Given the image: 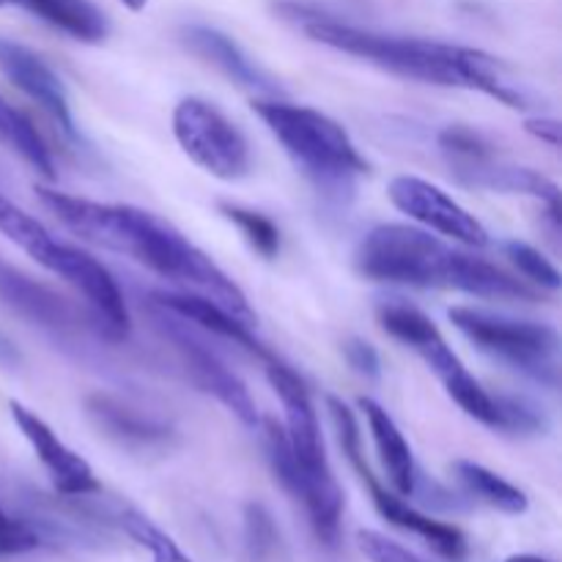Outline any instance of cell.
<instances>
[{"mask_svg": "<svg viewBox=\"0 0 562 562\" xmlns=\"http://www.w3.org/2000/svg\"><path fill=\"white\" fill-rule=\"evenodd\" d=\"M360 409L366 412L368 431H371L373 445H376L379 461H382L384 472H387L390 486L395 488L398 497H412L417 492V464L415 453H412L409 442L401 434L398 423L371 398H360Z\"/></svg>", "mask_w": 562, "mask_h": 562, "instance_id": "obj_20", "label": "cell"}, {"mask_svg": "<svg viewBox=\"0 0 562 562\" xmlns=\"http://www.w3.org/2000/svg\"><path fill=\"white\" fill-rule=\"evenodd\" d=\"M0 5H9V0H0Z\"/></svg>", "mask_w": 562, "mask_h": 562, "instance_id": "obj_36", "label": "cell"}, {"mask_svg": "<svg viewBox=\"0 0 562 562\" xmlns=\"http://www.w3.org/2000/svg\"><path fill=\"white\" fill-rule=\"evenodd\" d=\"M0 234L9 241H14V245L20 247L27 258H33L38 267L47 261L49 250H53V245L58 241L36 217H33V214H27L25 209H20L5 195H0Z\"/></svg>", "mask_w": 562, "mask_h": 562, "instance_id": "obj_25", "label": "cell"}, {"mask_svg": "<svg viewBox=\"0 0 562 562\" xmlns=\"http://www.w3.org/2000/svg\"><path fill=\"white\" fill-rule=\"evenodd\" d=\"M344 355H346V362H349V366L355 368L360 376L379 379V373H382V360H379V351L373 349L368 340L351 338L349 344L344 346Z\"/></svg>", "mask_w": 562, "mask_h": 562, "instance_id": "obj_32", "label": "cell"}, {"mask_svg": "<svg viewBox=\"0 0 562 562\" xmlns=\"http://www.w3.org/2000/svg\"><path fill=\"white\" fill-rule=\"evenodd\" d=\"M173 135L181 151L214 179L239 181L250 173L252 154L245 132L206 99H181L173 110Z\"/></svg>", "mask_w": 562, "mask_h": 562, "instance_id": "obj_8", "label": "cell"}, {"mask_svg": "<svg viewBox=\"0 0 562 562\" xmlns=\"http://www.w3.org/2000/svg\"><path fill=\"white\" fill-rule=\"evenodd\" d=\"M483 258L453 250L431 231L384 223L362 236L355 269L366 280L409 289H450L475 296Z\"/></svg>", "mask_w": 562, "mask_h": 562, "instance_id": "obj_3", "label": "cell"}, {"mask_svg": "<svg viewBox=\"0 0 562 562\" xmlns=\"http://www.w3.org/2000/svg\"><path fill=\"white\" fill-rule=\"evenodd\" d=\"M456 176H459L464 184L472 187H486V190L494 192H514V195L538 198V201L549 203L554 217H558L560 212V187L554 184L552 179H547V176L530 168H514V165L503 162L494 165V154L481 159V162L456 168Z\"/></svg>", "mask_w": 562, "mask_h": 562, "instance_id": "obj_21", "label": "cell"}, {"mask_svg": "<svg viewBox=\"0 0 562 562\" xmlns=\"http://www.w3.org/2000/svg\"><path fill=\"white\" fill-rule=\"evenodd\" d=\"M38 547V532L25 521L11 519L0 505V554H22Z\"/></svg>", "mask_w": 562, "mask_h": 562, "instance_id": "obj_31", "label": "cell"}, {"mask_svg": "<svg viewBox=\"0 0 562 562\" xmlns=\"http://www.w3.org/2000/svg\"><path fill=\"white\" fill-rule=\"evenodd\" d=\"M9 5L31 11L55 31L86 44H99L108 38L110 22L91 0H9Z\"/></svg>", "mask_w": 562, "mask_h": 562, "instance_id": "obj_22", "label": "cell"}, {"mask_svg": "<svg viewBox=\"0 0 562 562\" xmlns=\"http://www.w3.org/2000/svg\"><path fill=\"white\" fill-rule=\"evenodd\" d=\"M121 527H124L126 536L135 543H140L143 549L151 552L154 562H192L184 552L179 549V543L168 536V532L159 530L151 519H146L137 510H124L121 514Z\"/></svg>", "mask_w": 562, "mask_h": 562, "instance_id": "obj_27", "label": "cell"}, {"mask_svg": "<svg viewBox=\"0 0 562 562\" xmlns=\"http://www.w3.org/2000/svg\"><path fill=\"white\" fill-rule=\"evenodd\" d=\"M0 71L9 77V82H14V88H20L31 102H36L55 124L60 126V132L69 137L77 135L75 130V115H71L69 97H66V88L60 82V77L55 75L53 66L36 55L33 49H27L25 44H16L11 38H0Z\"/></svg>", "mask_w": 562, "mask_h": 562, "instance_id": "obj_15", "label": "cell"}, {"mask_svg": "<svg viewBox=\"0 0 562 562\" xmlns=\"http://www.w3.org/2000/svg\"><path fill=\"white\" fill-rule=\"evenodd\" d=\"M536 140L547 143L549 148H560V121L558 119H530L525 124Z\"/></svg>", "mask_w": 562, "mask_h": 562, "instance_id": "obj_33", "label": "cell"}, {"mask_svg": "<svg viewBox=\"0 0 562 562\" xmlns=\"http://www.w3.org/2000/svg\"><path fill=\"white\" fill-rule=\"evenodd\" d=\"M327 406H329V415H333L335 431H338L340 448H344L346 459L351 461V467L357 470L360 481L366 483L368 492H371V499L373 505H376L379 516H382L384 521H390L393 527H398V530H406L412 532V536L423 538V541H426L434 552L442 554V558L448 560L464 558L467 554L464 532H461L459 527L445 525V521H437L431 519V516L420 514V510L412 508L409 503H404L398 494L387 492V488L376 481L371 467L366 464V456H362V434H360V426H357L355 412H351L344 401L335 398V395H329Z\"/></svg>", "mask_w": 562, "mask_h": 562, "instance_id": "obj_7", "label": "cell"}, {"mask_svg": "<svg viewBox=\"0 0 562 562\" xmlns=\"http://www.w3.org/2000/svg\"><path fill=\"white\" fill-rule=\"evenodd\" d=\"M379 324L390 338L404 344L406 349L415 351L423 362L434 371V376L445 384L450 398L472 417V420L483 423V426L499 431L503 423V406L499 398H494L475 376L464 368L453 349L448 346L445 335L439 333L437 324L420 311V307L409 305V302H384L376 311Z\"/></svg>", "mask_w": 562, "mask_h": 562, "instance_id": "obj_5", "label": "cell"}, {"mask_svg": "<svg viewBox=\"0 0 562 562\" xmlns=\"http://www.w3.org/2000/svg\"><path fill=\"white\" fill-rule=\"evenodd\" d=\"M505 256H508L510 263L519 269V274L525 278V283L538 285V289H543V291L560 289L562 278H560L558 267H554V263L549 261L541 250H536L532 245H527V241H508V245H505Z\"/></svg>", "mask_w": 562, "mask_h": 562, "instance_id": "obj_28", "label": "cell"}, {"mask_svg": "<svg viewBox=\"0 0 562 562\" xmlns=\"http://www.w3.org/2000/svg\"><path fill=\"white\" fill-rule=\"evenodd\" d=\"M453 327L483 355L505 362L514 371L558 387L560 382V335L541 322L505 316L483 307H453L448 313Z\"/></svg>", "mask_w": 562, "mask_h": 562, "instance_id": "obj_6", "label": "cell"}, {"mask_svg": "<svg viewBox=\"0 0 562 562\" xmlns=\"http://www.w3.org/2000/svg\"><path fill=\"white\" fill-rule=\"evenodd\" d=\"M119 3H124L130 11H143L148 5V0H119Z\"/></svg>", "mask_w": 562, "mask_h": 562, "instance_id": "obj_35", "label": "cell"}, {"mask_svg": "<svg viewBox=\"0 0 562 562\" xmlns=\"http://www.w3.org/2000/svg\"><path fill=\"white\" fill-rule=\"evenodd\" d=\"M11 420L16 423L20 434L25 437V442L31 445L36 459L42 461V467L47 470L49 481H53L55 492H60L64 497H86V494H97L99 481L93 475V470L88 467L86 459L75 453L71 448H66L58 439V434L36 415L27 406H22L20 401H11Z\"/></svg>", "mask_w": 562, "mask_h": 562, "instance_id": "obj_14", "label": "cell"}, {"mask_svg": "<svg viewBox=\"0 0 562 562\" xmlns=\"http://www.w3.org/2000/svg\"><path fill=\"white\" fill-rule=\"evenodd\" d=\"M88 417L97 423L99 431L104 437L115 439L124 448H140V450H151L159 448V445H168L173 431H170L165 423L154 420V417H146L143 412L132 409V406L121 404L119 398L113 395H91L86 401Z\"/></svg>", "mask_w": 562, "mask_h": 562, "instance_id": "obj_18", "label": "cell"}, {"mask_svg": "<svg viewBox=\"0 0 562 562\" xmlns=\"http://www.w3.org/2000/svg\"><path fill=\"white\" fill-rule=\"evenodd\" d=\"M0 146L14 151L20 159H25L44 179H53L55 176L47 143L42 140V135L31 124V119L25 113H20L14 104L5 102V99H0Z\"/></svg>", "mask_w": 562, "mask_h": 562, "instance_id": "obj_24", "label": "cell"}, {"mask_svg": "<svg viewBox=\"0 0 562 562\" xmlns=\"http://www.w3.org/2000/svg\"><path fill=\"white\" fill-rule=\"evenodd\" d=\"M154 322H157L159 333H162L165 338L173 344V349L179 351V360L181 366H184L187 376L192 379V384H195L198 390H203L206 395H214V398H217L231 415L239 417L245 426L256 428L261 415H258L256 401H252L247 384L241 382V379L236 376V373L231 371L206 344H201L195 335H190L184 318L173 316L170 311L159 307V316H154Z\"/></svg>", "mask_w": 562, "mask_h": 562, "instance_id": "obj_10", "label": "cell"}, {"mask_svg": "<svg viewBox=\"0 0 562 562\" xmlns=\"http://www.w3.org/2000/svg\"><path fill=\"white\" fill-rule=\"evenodd\" d=\"M278 11L285 20H294L296 25H302V31L313 42L368 60V64L390 71V75L445 88H470V91L486 93V97L497 99L514 110L530 108V91L505 69L503 60L483 53V49L368 31V27L335 20V16L311 9L300 0H280Z\"/></svg>", "mask_w": 562, "mask_h": 562, "instance_id": "obj_2", "label": "cell"}, {"mask_svg": "<svg viewBox=\"0 0 562 562\" xmlns=\"http://www.w3.org/2000/svg\"><path fill=\"white\" fill-rule=\"evenodd\" d=\"M258 426L263 431V450H267L274 481L305 508L318 541L335 547L340 536V519H344V492H340L335 475L333 472L316 475L296 461L283 423L263 417V420H258Z\"/></svg>", "mask_w": 562, "mask_h": 562, "instance_id": "obj_9", "label": "cell"}, {"mask_svg": "<svg viewBox=\"0 0 562 562\" xmlns=\"http://www.w3.org/2000/svg\"><path fill=\"white\" fill-rule=\"evenodd\" d=\"M184 44L192 49L195 55H201L203 60L217 66L223 75H228L231 80L239 82L245 88H256V91H278L272 77L239 47L231 36H225L223 31L209 25H190L184 27Z\"/></svg>", "mask_w": 562, "mask_h": 562, "instance_id": "obj_19", "label": "cell"}, {"mask_svg": "<svg viewBox=\"0 0 562 562\" xmlns=\"http://www.w3.org/2000/svg\"><path fill=\"white\" fill-rule=\"evenodd\" d=\"M505 562H552V560L536 558V554H514V558H508Z\"/></svg>", "mask_w": 562, "mask_h": 562, "instance_id": "obj_34", "label": "cell"}, {"mask_svg": "<svg viewBox=\"0 0 562 562\" xmlns=\"http://www.w3.org/2000/svg\"><path fill=\"white\" fill-rule=\"evenodd\" d=\"M154 305L165 307V311L184 318V322H192L195 327H201L203 333L217 335V338L223 340H231V344L250 351V355L258 357V360L263 362L274 360L272 351H269L267 346L250 333V324L241 322L239 316L225 311L223 305H217V302L209 300V296L192 294V291H179V294L168 291V294H154Z\"/></svg>", "mask_w": 562, "mask_h": 562, "instance_id": "obj_16", "label": "cell"}, {"mask_svg": "<svg viewBox=\"0 0 562 562\" xmlns=\"http://www.w3.org/2000/svg\"><path fill=\"white\" fill-rule=\"evenodd\" d=\"M252 110L296 168L318 184H349L357 176L368 173V162L357 151L349 132L322 110L280 99H258Z\"/></svg>", "mask_w": 562, "mask_h": 562, "instance_id": "obj_4", "label": "cell"}, {"mask_svg": "<svg viewBox=\"0 0 562 562\" xmlns=\"http://www.w3.org/2000/svg\"><path fill=\"white\" fill-rule=\"evenodd\" d=\"M453 472L456 477H459L461 486H464L472 497L486 503L488 508L503 510V514L508 516H521L530 508V499H527V494L521 492L519 486H514V483H508L505 477H499L497 472L486 470L483 464L459 459L453 464Z\"/></svg>", "mask_w": 562, "mask_h": 562, "instance_id": "obj_23", "label": "cell"}, {"mask_svg": "<svg viewBox=\"0 0 562 562\" xmlns=\"http://www.w3.org/2000/svg\"><path fill=\"white\" fill-rule=\"evenodd\" d=\"M387 195L401 214L415 220L420 228L431 231V234L448 236L467 247L488 245L486 225L431 181L417 179V176H395L390 181Z\"/></svg>", "mask_w": 562, "mask_h": 562, "instance_id": "obj_12", "label": "cell"}, {"mask_svg": "<svg viewBox=\"0 0 562 562\" xmlns=\"http://www.w3.org/2000/svg\"><path fill=\"white\" fill-rule=\"evenodd\" d=\"M36 195L66 231L80 236L88 245L132 258L159 278L179 285L181 291L209 296L241 322L256 324V313L250 311L245 291L168 220L135 206L66 195L49 187H36Z\"/></svg>", "mask_w": 562, "mask_h": 562, "instance_id": "obj_1", "label": "cell"}, {"mask_svg": "<svg viewBox=\"0 0 562 562\" xmlns=\"http://www.w3.org/2000/svg\"><path fill=\"white\" fill-rule=\"evenodd\" d=\"M0 302L9 305L16 316L27 318L31 324H38L44 329L64 333V329L77 327L75 311H71L64 296H58L53 289L27 278L25 272L3 261H0Z\"/></svg>", "mask_w": 562, "mask_h": 562, "instance_id": "obj_17", "label": "cell"}, {"mask_svg": "<svg viewBox=\"0 0 562 562\" xmlns=\"http://www.w3.org/2000/svg\"><path fill=\"white\" fill-rule=\"evenodd\" d=\"M274 547H278V527L272 514L263 505L250 503L245 508V558L263 562L272 558Z\"/></svg>", "mask_w": 562, "mask_h": 562, "instance_id": "obj_29", "label": "cell"}, {"mask_svg": "<svg viewBox=\"0 0 562 562\" xmlns=\"http://www.w3.org/2000/svg\"><path fill=\"white\" fill-rule=\"evenodd\" d=\"M220 212L225 214L228 223H234L239 228V234L245 236L247 245L258 252L261 258L272 261L280 252V231L267 214L252 212V209L236 206V203H220Z\"/></svg>", "mask_w": 562, "mask_h": 562, "instance_id": "obj_26", "label": "cell"}, {"mask_svg": "<svg viewBox=\"0 0 562 562\" xmlns=\"http://www.w3.org/2000/svg\"><path fill=\"white\" fill-rule=\"evenodd\" d=\"M267 379L269 384H272L274 395L280 398V404H283V428L296 461H300L305 470L316 472V475H329L333 467H329L316 406H313L305 382H302L285 362H280L278 357L267 362Z\"/></svg>", "mask_w": 562, "mask_h": 562, "instance_id": "obj_13", "label": "cell"}, {"mask_svg": "<svg viewBox=\"0 0 562 562\" xmlns=\"http://www.w3.org/2000/svg\"><path fill=\"white\" fill-rule=\"evenodd\" d=\"M357 547H360V552L366 554L368 562H423L409 549H404L401 543L390 541L382 532L373 530L357 532Z\"/></svg>", "mask_w": 562, "mask_h": 562, "instance_id": "obj_30", "label": "cell"}, {"mask_svg": "<svg viewBox=\"0 0 562 562\" xmlns=\"http://www.w3.org/2000/svg\"><path fill=\"white\" fill-rule=\"evenodd\" d=\"M42 267L66 280L86 300L88 311H91L93 322L99 324V333L104 338L124 340L130 335V311H126L124 294H121L119 283L108 272V267H102L97 258L82 252L80 247L55 241Z\"/></svg>", "mask_w": 562, "mask_h": 562, "instance_id": "obj_11", "label": "cell"}]
</instances>
